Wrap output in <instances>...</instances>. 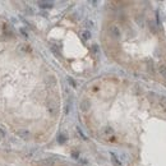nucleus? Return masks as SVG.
I'll return each instance as SVG.
<instances>
[{
    "instance_id": "nucleus-5",
    "label": "nucleus",
    "mask_w": 166,
    "mask_h": 166,
    "mask_svg": "<svg viewBox=\"0 0 166 166\" xmlns=\"http://www.w3.org/2000/svg\"><path fill=\"white\" fill-rule=\"evenodd\" d=\"M19 31H21V33H22V36H24V38H27V37H28V35H27V32H26V31H24V29H23V28H21V29H19Z\"/></svg>"
},
{
    "instance_id": "nucleus-1",
    "label": "nucleus",
    "mask_w": 166,
    "mask_h": 166,
    "mask_svg": "<svg viewBox=\"0 0 166 166\" xmlns=\"http://www.w3.org/2000/svg\"><path fill=\"white\" fill-rule=\"evenodd\" d=\"M134 101L132 141L116 156L128 166H166V95L139 83L130 86Z\"/></svg>"
},
{
    "instance_id": "nucleus-4",
    "label": "nucleus",
    "mask_w": 166,
    "mask_h": 166,
    "mask_svg": "<svg viewBox=\"0 0 166 166\" xmlns=\"http://www.w3.org/2000/svg\"><path fill=\"white\" fill-rule=\"evenodd\" d=\"M3 32H4V36H5V37H8V38H12L13 36H14V35H13V31L8 27V26H4V29H3Z\"/></svg>"
},
{
    "instance_id": "nucleus-2",
    "label": "nucleus",
    "mask_w": 166,
    "mask_h": 166,
    "mask_svg": "<svg viewBox=\"0 0 166 166\" xmlns=\"http://www.w3.org/2000/svg\"><path fill=\"white\" fill-rule=\"evenodd\" d=\"M134 5L132 16L114 6L118 22L107 26V36L111 40L127 37L137 42V49L141 50L137 74L166 88V28L152 4Z\"/></svg>"
},
{
    "instance_id": "nucleus-3",
    "label": "nucleus",
    "mask_w": 166,
    "mask_h": 166,
    "mask_svg": "<svg viewBox=\"0 0 166 166\" xmlns=\"http://www.w3.org/2000/svg\"><path fill=\"white\" fill-rule=\"evenodd\" d=\"M37 5L42 9H50V8L54 6V3H51V1H38Z\"/></svg>"
}]
</instances>
